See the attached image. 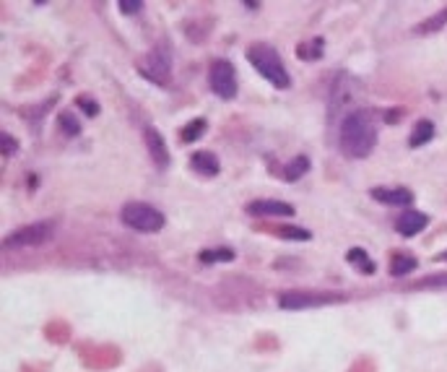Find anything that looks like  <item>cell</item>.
<instances>
[{
  "label": "cell",
  "instance_id": "cell-24",
  "mask_svg": "<svg viewBox=\"0 0 447 372\" xmlns=\"http://www.w3.org/2000/svg\"><path fill=\"white\" fill-rule=\"evenodd\" d=\"M78 107H81V109H86L89 115H96V105L89 99V96H81V99H78Z\"/></svg>",
  "mask_w": 447,
  "mask_h": 372
},
{
  "label": "cell",
  "instance_id": "cell-8",
  "mask_svg": "<svg viewBox=\"0 0 447 372\" xmlns=\"http://www.w3.org/2000/svg\"><path fill=\"white\" fill-rule=\"evenodd\" d=\"M143 139H146V149H149L151 159L159 170H167L170 167V149H167V141L161 139V133L156 128H146L143 130Z\"/></svg>",
  "mask_w": 447,
  "mask_h": 372
},
{
  "label": "cell",
  "instance_id": "cell-7",
  "mask_svg": "<svg viewBox=\"0 0 447 372\" xmlns=\"http://www.w3.org/2000/svg\"><path fill=\"white\" fill-rule=\"evenodd\" d=\"M140 73H146L151 81L156 84H170V76H172V60H170V53H164V47H156L146 55V63H140Z\"/></svg>",
  "mask_w": 447,
  "mask_h": 372
},
{
  "label": "cell",
  "instance_id": "cell-20",
  "mask_svg": "<svg viewBox=\"0 0 447 372\" xmlns=\"http://www.w3.org/2000/svg\"><path fill=\"white\" fill-rule=\"evenodd\" d=\"M118 8L125 13V16H136V13L143 11V3H140V0H122Z\"/></svg>",
  "mask_w": 447,
  "mask_h": 372
},
{
  "label": "cell",
  "instance_id": "cell-1",
  "mask_svg": "<svg viewBox=\"0 0 447 372\" xmlns=\"http://www.w3.org/2000/svg\"><path fill=\"white\" fill-rule=\"evenodd\" d=\"M338 146L349 159H364L377 146V125L370 109H354L343 117Z\"/></svg>",
  "mask_w": 447,
  "mask_h": 372
},
{
  "label": "cell",
  "instance_id": "cell-23",
  "mask_svg": "<svg viewBox=\"0 0 447 372\" xmlns=\"http://www.w3.org/2000/svg\"><path fill=\"white\" fill-rule=\"evenodd\" d=\"M16 149H19L16 139H13V136H8V133H3V157H11Z\"/></svg>",
  "mask_w": 447,
  "mask_h": 372
},
{
  "label": "cell",
  "instance_id": "cell-4",
  "mask_svg": "<svg viewBox=\"0 0 447 372\" xmlns=\"http://www.w3.org/2000/svg\"><path fill=\"white\" fill-rule=\"evenodd\" d=\"M55 237V222L47 219V222H34L26 224L21 229L11 232L6 240H3V247L6 250H16V247H39V245H47Z\"/></svg>",
  "mask_w": 447,
  "mask_h": 372
},
{
  "label": "cell",
  "instance_id": "cell-12",
  "mask_svg": "<svg viewBox=\"0 0 447 372\" xmlns=\"http://www.w3.org/2000/svg\"><path fill=\"white\" fill-rule=\"evenodd\" d=\"M192 170L198 172V175H206V177H213V175H219V157L211 154V151H195L192 154Z\"/></svg>",
  "mask_w": 447,
  "mask_h": 372
},
{
  "label": "cell",
  "instance_id": "cell-14",
  "mask_svg": "<svg viewBox=\"0 0 447 372\" xmlns=\"http://www.w3.org/2000/svg\"><path fill=\"white\" fill-rule=\"evenodd\" d=\"M445 24H447V8H442L439 13H435V16H429L426 21L419 24L414 29V34H435V32H439Z\"/></svg>",
  "mask_w": 447,
  "mask_h": 372
},
{
  "label": "cell",
  "instance_id": "cell-21",
  "mask_svg": "<svg viewBox=\"0 0 447 372\" xmlns=\"http://www.w3.org/2000/svg\"><path fill=\"white\" fill-rule=\"evenodd\" d=\"M203 128H206V123H203V120H195L190 128H185V133H182V139H185V141H195V139H198V136L203 133Z\"/></svg>",
  "mask_w": 447,
  "mask_h": 372
},
{
  "label": "cell",
  "instance_id": "cell-16",
  "mask_svg": "<svg viewBox=\"0 0 447 372\" xmlns=\"http://www.w3.org/2000/svg\"><path fill=\"white\" fill-rule=\"evenodd\" d=\"M307 170H309L307 157H297V159L286 167V180H291V182L299 180V177H304V175H307Z\"/></svg>",
  "mask_w": 447,
  "mask_h": 372
},
{
  "label": "cell",
  "instance_id": "cell-17",
  "mask_svg": "<svg viewBox=\"0 0 447 372\" xmlns=\"http://www.w3.org/2000/svg\"><path fill=\"white\" fill-rule=\"evenodd\" d=\"M346 258L362 268L364 274H372V271H374V263L367 258V253H364V250H359V247H356V250H349V253H346Z\"/></svg>",
  "mask_w": 447,
  "mask_h": 372
},
{
  "label": "cell",
  "instance_id": "cell-6",
  "mask_svg": "<svg viewBox=\"0 0 447 372\" xmlns=\"http://www.w3.org/2000/svg\"><path fill=\"white\" fill-rule=\"evenodd\" d=\"M341 294H325V292H284L278 294V308L284 310H307L325 308L333 302H341Z\"/></svg>",
  "mask_w": 447,
  "mask_h": 372
},
{
  "label": "cell",
  "instance_id": "cell-13",
  "mask_svg": "<svg viewBox=\"0 0 447 372\" xmlns=\"http://www.w3.org/2000/svg\"><path fill=\"white\" fill-rule=\"evenodd\" d=\"M432 136H435V125H432V120H419L414 133H411L408 146H411V149H419V146H424L426 141H432Z\"/></svg>",
  "mask_w": 447,
  "mask_h": 372
},
{
  "label": "cell",
  "instance_id": "cell-19",
  "mask_svg": "<svg viewBox=\"0 0 447 372\" xmlns=\"http://www.w3.org/2000/svg\"><path fill=\"white\" fill-rule=\"evenodd\" d=\"M60 128H63L68 136H78L81 125H78V120H75L73 115H63V117H60Z\"/></svg>",
  "mask_w": 447,
  "mask_h": 372
},
{
  "label": "cell",
  "instance_id": "cell-2",
  "mask_svg": "<svg viewBox=\"0 0 447 372\" xmlns=\"http://www.w3.org/2000/svg\"><path fill=\"white\" fill-rule=\"evenodd\" d=\"M247 60L255 65V71L266 81H271L278 89H289L291 86V78H289L286 68H284V60L278 57V53L271 47V44H250L247 47Z\"/></svg>",
  "mask_w": 447,
  "mask_h": 372
},
{
  "label": "cell",
  "instance_id": "cell-9",
  "mask_svg": "<svg viewBox=\"0 0 447 372\" xmlns=\"http://www.w3.org/2000/svg\"><path fill=\"white\" fill-rule=\"evenodd\" d=\"M247 213L253 216H294V206L276 198H263V201L247 203Z\"/></svg>",
  "mask_w": 447,
  "mask_h": 372
},
{
  "label": "cell",
  "instance_id": "cell-11",
  "mask_svg": "<svg viewBox=\"0 0 447 372\" xmlns=\"http://www.w3.org/2000/svg\"><path fill=\"white\" fill-rule=\"evenodd\" d=\"M426 224H429L426 213H421V211H405V213H401V219L395 222V229H398V234H403V237H414V234L424 232Z\"/></svg>",
  "mask_w": 447,
  "mask_h": 372
},
{
  "label": "cell",
  "instance_id": "cell-22",
  "mask_svg": "<svg viewBox=\"0 0 447 372\" xmlns=\"http://www.w3.org/2000/svg\"><path fill=\"white\" fill-rule=\"evenodd\" d=\"M281 237H291V240H309V232L304 229H297V227H284V229H278Z\"/></svg>",
  "mask_w": 447,
  "mask_h": 372
},
{
  "label": "cell",
  "instance_id": "cell-15",
  "mask_svg": "<svg viewBox=\"0 0 447 372\" xmlns=\"http://www.w3.org/2000/svg\"><path fill=\"white\" fill-rule=\"evenodd\" d=\"M414 268H416V258L395 256L393 263H390V274H393V276H405V274H411Z\"/></svg>",
  "mask_w": 447,
  "mask_h": 372
},
{
  "label": "cell",
  "instance_id": "cell-3",
  "mask_svg": "<svg viewBox=\"0 0 447 372\" xmlns=\"http://www.w3.org/2000/svg\"><path fill=\"white\" fill-rule=\"evenodd\" d=\"M120 222L136 229V232H146V234H154V232H161L164 229V213L159 209H154L151 203H143V201H130L120 209Z\"/></svg>",
  "mask_w": 447,
  "mask_h": 372
},
{
  "label": "cell",
  "instance_id": "cell-18",
  "mask_svg": "<svg viewBox=\"0 0 447 372\" xmlns=\"http://www.w3.org/2000/svg\"><path fill=\"white\" fill-rule=\"evenodd\" d=\"M198 258H201V263H216V260H232L235 253L232 250H206Z\"/></svg>",
  "mask_w": 447,
  "mask_h": 372
},
{
  "label": "cell",
  "instance_id": "cell-5",
  "mask_svg": "<svg viewBox=\"0 0 447 372\" xmlns=\"http://www.w3.org/2000/svg\"><path fill=\"white\" fill-rule=\"evenodd\" d=\"M208 84L211 91L221 99H235L237 96V71L229 60H213L208 71Z\"/></svg>",
  "mask_w": 447,
  "mask_h": 372
},
{
  "label": "cell",
  "instance_id": "cell-10",
  "mask_svg": "<svg viewBox=\"0 0 447 372\" xmlns=\"http://www.w3.org/2000/svg\"><path fill=\"white\" fill-rule=\"evenodd\" d=\"M370 195L385 206H411L414 203V193L405 188H372Z\"/></svg>",
  "mask_w": 447,
  "mask_h": 372
},
{
  "label": "cell",
  "instance_id": "cell-25",
  "mask_svg": "<svg viewBox=\"0 0 447 372\" xmlns=\"http://www.w3.org/2000/svg\"><path fill=\"white\" fill-rule=\"evenodd\" d=\"M439 260H447V250L445 253H439Z\"/></svg>",
  "mask_w": 447,
  "mask_h": 372
}]
</instances>
